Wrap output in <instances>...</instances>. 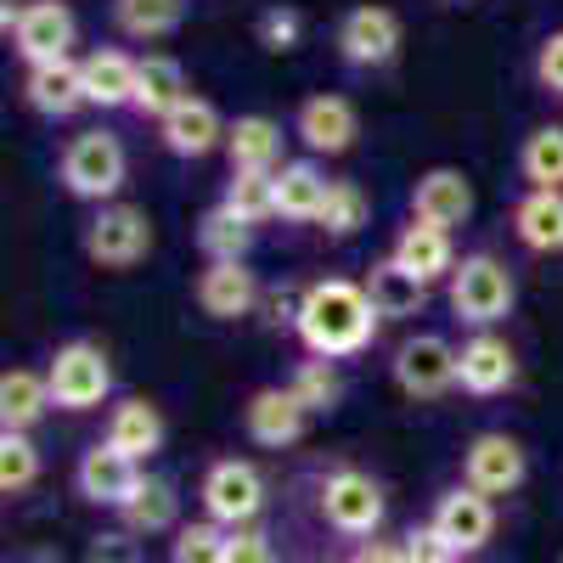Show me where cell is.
<instances>
[{"label": "cell", "mask_w": 563, "mask_h": 563, "mask_svg": "<svg viewBox=\"0 0 563 563\" xmlns=\"http://www.w3.org/2000/svg\"><path fill=\"white\" fill-rule=\"evenodd\" d=\"M305 429H310V411L294 400L288 384H265V389H254L249 406H243V434H249L254 445H265V451L299 445Z\"/></svg>", "instance_id": "18"}, {"label": "cell", "mask_w": 563, "mask_h": 563, "mask_svg": "<svg viewBox=\"0 0 563 563\" xmlns=\"http://www.w3.org/2000/svg\"><path fill=\"white\" fill-rule=\"evenodd\" d=\"M254 231L260 225H249L243 214H231L225 203H214L198 220V249H203V260H249L254 254Z\"/></svg>", "instance_id": "35"}, {"label": "cell", "mask_w": 563, "mask_h": 563, "mask_svg": "<svg viewBox=\"0 0 563 563\" xmlns=\"http://www.w3.org/2000/svg\"><path fill=\"white\" fill-rule=\"evenodd\" d=\"M271 175H276V169H271ZM271 175H260V169H231L220 203H225L231 214H243L249 225L276 220V186H271Z\"/></svg>", "instance_id": "36"}, {"label": "cell", "mask_w": 563, "mask_h": 563, "mask_svg": "<svg viewBox=\"0 0 563 563\" xmlns=\"http://www.w3.org/2000/svg\"><path fill=\"white\" fill-rule=\"evenodd\" d=\"M512 238L530 254H563V192L530 186V192L512 203Z\"/></svg>", "instance_id": "27"}, {"label": "cell", "mask_w": 563, "mask_h": 563, "mask_svg": "<svg viewBox=\"0 0 563 563\" xmlns=\"http://www.w3.org/2000/svg\"><path fill=\"white\" fill-rule=\"evenodd\" d=\"M0 29H7L12 52L23 57V68L68 63L74 45H79V18L63 7V0H7Z\"/></svg>", "instance_id": "5"}, {"label": "cell", "mask_w": 563, "mask_h": 563, "mask_svg": "<svg viewBox=\"0 0 563 563\" xmlns=\"http://www.w3.org/2000/svg\"><path fill=\"white\" fill-rule=\"evenodd\" d=\"M445 305L462 327H501L519 305V282L496 254H462L445 276Z\"/></svg>", "instance_id": "4"}, {"label": "cell", "mask_w": 563, "mask_h": 563, "mask_svg": "<svg viewBox=\"0 0 563 563\" xmlns=\"http://www.w3.org/2000/svg\"><path fill=\"white\" fill-rule=\"evenodd\" d=\"M512 384H519V355H512V344L496 327H474L456 344V389L474 400H490V395H507Z\"/></svg>", "instance_id": "11"}, {"label": "cell", "mask_w": 563, "mask_h": 563, "mask_svg": "<svg viewBox=\"0 0 563 563\" xmlns=\"http://www.w3.org/2000/svg\"><path fill=\"white\" fill-rule=\"evenodd\" d=\"M192 299L209 321H243L260 310L265 288H260V276L249 271V260H209L192 282Z\"/></svg>", "instance_id": "16"}, {"label": "cell", "mask_w": 563, "mask_h": 563, "mask_svg": "<svg viewBox=\"0 0 563 563\" xmlns=\"http://www.w3.org/2000/svg\"><path fill=\"white\" fill-rule=\"evenodd\" d=\"M400 547H406V563H456L451 541H445L434 525H411V530L400 536Z\"/></svg>", "instance_id": "41"}, {"label": "cell", "mask_w": 563, "mask_h": 563, "mask_svg": "<svg viewBox=\"0 0 563 563\" xmlns=\"http://www.w3.org/2000/svg\"><path fill=\"white\" fill-rule=\"evenodd\" d=\"M23 102H29V113L52 119V124H63V119H74L79 108H90L79 63L68 57V63H40V68H29V74H23Z\"/></svg>", "instance_id": "21"}, {"label": "cell", "mask_w": 563, "mask_h": 563, "mask_svg": "<svg viewBox=\"0 0 563 563\" xmlns=\"http://www.w3.org/2000/svg\"><path fill=\"white\" fill-rule=\"evenodd\" d=\"M429 525L451 541L456 558H467V552L490 547V536H496V496H485V490H474V485H451V490L434 496Z\"/></svg>", "instance_id": "15"}, {"label": "cell", "mask_w": 563, "mask_h": 563, "mask_svg": "<svg viewBox=\"0 0 563 563\" xmlns=\"http://www.w3.org/2000/svg\"><path fill=\"white\" fill-rule=\"evenodd\" d=\"M198 496H203V519H214L225 530H243L265 512V474L243 456H220V462H209Z\"/></svg>", "instance_id": "9"}, {"label": "cell", "mask_w": 563, "mask_h": 563, "mask_svg": "<svg viewBox=\"0 0 563 563\" xmlns=\"http://www.w3.org/2000/svg\"><path fill=\"white\" fill-rule=\"evenodd\" d=\"M186 97H192V85H186V68L175 63V57H164V52H153V57H141V74H135V108L130 113H141V119H164L169 108H180Z\"/></svg>", "instance_id": "29"}, {"label": "cell", "mask_w": 563, "mask_h": 563, "mask_svg": "<svg viewBox=\"0 0 563 563\" xmlns=\"http://www.w3.org/2000/svg\"><path fill=\"white\" fill-rule=\"evenodd\" d=\"M29 563H63V552H52V547H40V552H34Z\"/></svg>", "instance_id": "45"}, {"label": "cell", "mask_w": 563, "mask_h": 563, "mask_svg": "<svg viewBox=\"0 0 563 563\" xmlns=\"http://www.w3.org/2000/svg\"><path fill=\"white\" fill-rule=\"evenodd\" d=\"M366 220H372V198L361 192V180H333V192H327V203L316 214V231L327 243H350L366 231Z\"/></svg>", "instance_id": "33"}, {"label": "cell", "mask_w": 563, "mask_h": 563, "mask_svg": "<svg viewBox=\"0 0 563 563\" xmlns=\"http://www.w3.org/2000/svg\"><path fill=\"white\" fill-rule=\"evenodd\" d=\"M271 186H276V220H294V225H316L327 192H333V180L316 158H288L271 175Z\"/></svg>", "instance_id": "23"}, {"label": "cell", "mask_w": 563, "mask_h": 563, "mask_svg": "<svg viewBox=\"0 0 563 563\" xmlns=\"http://www.w3.org/2000/svg\"><path fill=\"white\" fill-rule=\"evenodd\" d=\"M333 45H339V63L355 68V74H378L400 57L406 45V23L395 7H378V0H361V7H350L333 29Z\"/></svg>", "instance_id": "8"}, {"label": "cell", "mask_w": 563, "mask_h": 563, "mask_svg": "<svg viewBox=\"0 0 563 563\" xmlns=\"http://www.w3.org/2000/svg\"><path fill=\"white\" fill-rule=\"evenodd\" d=\"M141 479H147V474H141V462L130 451H119L113 440H97L90 451H79V462H74V490L90 507H108V512H119L135 496Z\"/></svg>", "instance_id": "14"}, {"label": "cell", "mask_w": 563, "mask_h": 563, "mask_svg": "<svg viewBox=\"0 0 563 563\" xmlns=\"http://www.w3.org/2000/svg\"><path fill=\"white\" fill-rule=\"evenodd\" d=\"M456 563H462V558H456Z\"/></svg>", "instance_id": "47"}, {"label": "cell", "mask_w": 563, "mask_h": 563, "mask_svg": "<svg viewBox=\"0 0 563 563\" xmlns=\"http://www.w3.org/2000/svg\"><path fill=\"white\" fill-rule=\"evenodd\" d=\"M85 563H147L135 530H102L85 541Z\"/></svg>", "instance_id": "40"}, {"label": "cell", "mask_w": 563, "mask_h": 563, "mask_svg": "<svg viewBox=\"0 0 563 563\" xmlns=\"http://www.w3.org/2000/svg\"><path fill=\"white\" fill-rule=\"evenodd\" d=\"M288 389H294V400H299L310 417H327V411H339V406H344L339 361H327V355H305V361L288 372Z\"/></svg>", "instance_id": "32"}, {"label": "cell", "mask_w": 563, "mask_h": 563, "mask_svg": "<svg viewBox=\"0 0 563 563\" xmlns=\"http://www.w3.org/2000/svg\"><path fill=\"white\" fill-rule=\"evenodd\" d=\"M45 384H52L57 411H97L113 395V361H108L102 344L68 339V344L52 350V361H45Z\"/></svg>", "instance_id": "7"}, {"label": "cell", "mask_w": 563, "mask_h": 563, "mask_svg": "<svg viewBox=\"0 0 563 563\" xmlns=\"http://www.w3.org/2000/svg\"><path fill=\"white\" fill-rule=\"evenodd\" d=\"M225 563H276V552H271V536H265L260 525L231 530V541H225Z\"/></svg>", "instance_id": "43"}, {"label": "cell", "mask_w": 563, "mask_h": 563, "mask_svg": "<svg viewBox=\"0 0 563 563\" xmlns=\"http://www.w3.org/2000/svg\"><path fill=\"white\" fill-rule=\"evenodd\" d=\"M389 378L406 400H440L456 389V344L440 333H411L395 344Z\"/></svg>", "instance_id": "10"}, {"label": "cell", "mask_w": 563, "mask_h": 563, "mask_svg": "<svg viewBox=\"0 0 563 563\" xmlns=\"http://www.w3.org/2000/svg\"><path fill=\"white\" fill-rule=\"evenodd\" d=\"M384 327V316L372 310L366 299V282L350 276H321L305 288L299 299V321L294 333L305 344V355H327V361H350L372 344V333Z\"/></svg>", "instance_id": "1"}, {"label": "cell", "mask_w": 563, "mask_h": 563, "mask_svg": "<svg viewBox=\"0 0 563 563\" xmlns=\"http://www.w3.org/2000/svg\"><path fill=\"white\" fill-rule=\"evenodd\" d=\"M316 512L333 536H350V541H366L378 536L384 519H389V496L384 485L366 474V467H327L316 479Z\"/></svg>", "instance_id": "3"}, {"label": "cell", "mask_w": 563, "mask_h": 563, "mask_svg": "<svg viewBox=\"0 0 563 563\" xmlns=\"http://www.w3.org/2000/svg\"><path fill=\"white\" fill-rule=\"evenodd\" d=\"M406 271H417L422 282H445L451 271H456V243H451V231L445 225H434V220H406L400 231H395V249H389Z\"/></svg>", "instance_id": "24"}, {"label": "cell", "mask_w": 563, "mask_h": 563, "mask_svg": "<svg viewBox=\"0 0 563 563\" xmlns=\"http://www.w3.org/2000/svg\"><path fill=\"white\" fill-rule=\"evenodd\" d=\"M52 384H45V372H29V366H12L7 378H0V429H34V422L52 411Z\"/></svg>", "instance_id": "31"}, {"label": "cell", "mask_w": 563, "mask_h": 563, "mask_svg": "<svg viewBox=\"0 0 563 563\" xmlns=\"http://www.w3.org/2000/svg\"><path fill=\"white\" fill-rule=\"evenodd\" d=\"M57 180H63V192L79 198V203H113L124 192V180H130V153H124V141L113 130H79L68 135V147L57 158Z\"/></svg>", "instance_id": "2"}, {"label": "cell", "mask_w": 563, "mask_h": 563, "mask_svg": "<svg viewBox=\"0 0 563 563\" xmlns=\"http://www.w3.org/2000/svg\"><path fill=\"white\" fill-rule=\"evenodd\" d=\"M282 124L276 119H265V113H238L231 119V130H225V164L231 169H260V175H271V169H282L288 158H282Z\"/></svg>", "instance_id": "25"}, {"label": "cell", "mask_w": 563, "mask_h": 563, "mask_svg": "<svg viewBox=\"0 0 563 563\" xmlns=\"http://www.w3.org/2000/svg\"><path fill=\"white\" fill-rule=\"evenodd\" d=\"M40 479V445L23 429H0V490L23 496Z\"/></svg>", "instance_id": "37"}, {"label": "cell", "mask_w": 563, "mask_h": 563, "mask_svg": "<svg viewBox=\"0 0 563 563\" xmlns=\"http://www.w3.org/2000/svg\"><path fill=\"white\" fill-rule=\"evenodd\" d=\"M536 85L547 90V97L563 102V29H552V34L536 45Z\"/></svg>", "instance_id": "42"}, {"label": "cell", "mask_w": 563, "mask_h": 563, "mask_svg": "<svg viewBox=\"0 0 563 563\" xmlns=\"http://www.w3.org/2000/svg\"><path fill=\"white\" fill-rule=\"evenodd\" d=\"M108 18H113V29H119L124 40L153 45V40L180 34V23H186V0H113Z\"/></svg>", "instance_id": "30"}, {"label": "cell", "mask_w": 563, "mask_h": 563, "mask_svg": "<svg viewBox=\"0 0 563 563\" xmlns=\"http://www.w3.org/2000/svg\"><path fill=\"white\" fill-rule=\"evenodd\" d=\"M225 541H231V530L214 525V519L180 525L175 541H169V563H225Z\"/></svg>", "instance_id": "38"}, {"label": "cell", "mask_w": 563, "mask_h": 563, "mask_svg": "<svg viewBox=\"0 0 563 563\" xmlns=\"http://www.w3.org/2000/svg\"><path fill=\"white\" fill-rule=\"evenodd\" d=\"M164 411L153 406V400H141V395H130V400H119L113 411H108V434L102 440H113L119 451H130L135 462H153L158 451H164Z\"/></svg>", "instance_id": "26"}, {"label": "cell", "mask_w": 563, "mask_h": 563, "mask_svg": "<svg viewBox=\"0 0 563 563\" xmlns=\"http://www.w3.org/2000/svg\"><path fill=\"white\" fill-rule=\"evenodd\" d=\"M429 288H434V282H422L417 271H406L395 254L366 271V299H372V310H378L384 321H411V316H422V310H429Z\"/></svg>", "instance_id": "22"}, {"label": "cell", "mask_w": 563, "mask_h": 563, "mask_svg": "<svg viewBox=\"0 0 563 563\" xmlns=\"http://www.w3.org/2000/svg\"><path fill=\"white\" fill-rule=\"evenodd\" d=\"M254 40H260V52H271V57L299 52L305 45V12L299 7H265L254 18Z\"/></svg>", "instance_id": "39"}, {"label": "cell", "mask_w": 563, "mask_h": 563, "mask_svg": "<svg viewBox=\"0 0 563 563\" xmlns=\"http://www.w3.org/2000/svg\"><path fill=\"white\" fill-rule=\"evenodd\" d=\"M445 7H474V0H445Z\"/></svg>", "instance_id": "46"}, {"label": "cell", "mask_w": 563, "mask_h": 563, "mask_svg": "<svg viewBox=\"0 0 563 563\" xmlns=\"http://www.w3.org/2000/svg\"><path fill=\"white\" fill-rule=\"evenodd\" d=\"M344 563H406V547L400 541H384V536H366V541L350 547Z\"/></svg>", "instance_id": "44"}, {"label": "cell", "mask_w": 563, "mask_h": 563, "mask_svg": "<svg viewBox=\"0 0 563 563\" xmlns=\"http://www.w3.org/2000/svg\"><path fill=\"white\" fill-rule=\"evenodd\" d=\"M225 119L209 97H186L180 108H169L158 119V141H164V153L180 158V164H198L209 153H225Z\"/></svg>", "instance_id": "17"}, {"label": "cell", "mask_w": 563, "mask_h": 563, "mask_svg": "<svg viewBox=\"0 0 563 563\" xmlns=\"http://www.w3.org/2000/svg\"><path fill=\"white\" fill-rule=\"evenodd\" d=\"M79 74H85V97L97 113H119V108H135V74H141V57L119 52V45H97V52L79 57Z\"/></svg>", "instance_id": "20"}, {"label": "cell", "mask_w": 563, "mask_h": 563, "mask_svg": "<svg viewBox=\"0 0 563 563\" xmlns=\"http://www.w3.org/2000/svg\"><path fill=\"white\" fill-rule=\"evenodd\" d=\"M79 249L97 271H135L153 254V214L124 203V198L97 203L90 220H85V231H79Z\"/></svg>", "instance_id": "6"}, {"label": "cell", "mask_w": 563, "mask_h": 563, "mask_svg": "<svg viewBox=\"0 0 563 563\" xmlns=\"http://www.w3.org/2000/svg\"><path fill=\"white\" fill-rule=\"evenodd\" d=\"M119 525L135 530V536H175L180 530V490H175V479L147 474L135 485V496L119 507Z\"/></svg>", "instance_id": "28"}, {"label": "cell", "mask_w": 563, "mask_h": 563, "mask_svg": "<svg viewBox=\"0 0 563 563\" xmlns=\"http://www.w3.org/2000/svg\"><path fill=\"white\" fill-rule=\"evenodd\" d=\"M294 135L310 158H344L361 135V113L339 90H316V97H305L294 108Z\"/></svg>", "instance_id": "12"}, {"label": "cell", "mask_w": 563, "mask_h": 563, "mask_svg": "<svg viewBox=\"0 0 563 563\" xmlns=\"http://www.w3.org/2000/svg\"><path fill=\"white\" fill-rule=\"evenodd\" d=\"M519 175L547 192H563V124H536L519 141Z\"/></svg>", "instance_id": "34"}, {"label": "cell", "mask_w": 563, "mask_h": 563, "mask_svg": "<svg viewBox=\"0 0 563 563\" xmlns=\"http://www.w3.org/2000/svg\"><path fill=\"white\" fill-rule=\"evenodd\" d=\"M411 214L417 220H434L445 231L467 225V220H474V180H467L462 169H451V164L422 169L411 180Z\"/></svg>", "instance_id": "19"}, {"label": "cell", "mask_w": 563, "mask_h": 563, "mask_svg": "<svg viewBox=\"0 0 563 563\" xmlns=\"http://www.w3.org/2000/svg\"><path fill=\"white\" fill-rule=\"evenodd\" d=\"M525 479H530V456L512 434L485 429V434H474L462 445V485H474L485 496H512Z\"/></svg>", "instance_id": "13"}]
</instances>
